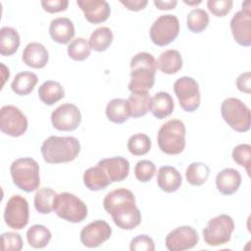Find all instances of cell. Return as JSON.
I'll return each instance as SVG.
<instances>
[{"label":"cell","instance_id":"1","mask_svg":"<svg viewBox=\"0 0 251 251\" xmlns=\"http://www.w3.org/2000/svg\"><path fill=\"white\" fill-rule=\"evenodd\" d=\"M103 207L121 229L130 230L141 223V212L135 205V197L126 188L121 187L109 192L103 200Z\"/></svg>","mask_w":251,"mask_h":251},{"label":"cell","instance_id":"2","mask_svg":"<svg viewBox=\"0 0 251 251\" xmlns=\"http://www.w3.org/2000/svg\"><path fill=\"white\" fill-rule=\"evenodd\" d=\"M130 81L128 90L132 92L148 91L155 82L157 61L147 52H139L130 60Z\"/></svg>","mask_w":251,"mask_h":251},{"label":"cell","instance_id":"3","mask_svg":"<svg viewBox=\"0 0 251 251\" xmlns=\"http://www.w3.org/2000/svg\"><path fill=\"white\" fill-rule=\"evenodd\" d=\"M40 151L46 163H68L74 161L78 156L80 143L74 136L51 135L44 140Z\"/></svg>","mask_w":251,"mask_h":251},{"label":"cell","instance_id":"4","mask_svg":"<svg viewBox=\"0 0 251 251\" xmlns=\"http://www.w3.org/2000/svg\"><path fill=\"white\" fill-rule=\"evenodd\" d=\"M14 184L23 191L32 192L39 187V165L32 158H20L10 167Z\"/></svg>","mask_w":251,"mask_h":251},{"label":"cell","instance_id":"5","mask_svg":"<svg viewBox=\"0 0 251 251\" xmlns=\"http://www.w3.org/2000/svg\"><path fill=\"white\" fill-rule=\"evenodd\" d=\"M185 125L179 120H170L160 127L157 141L161 151L168 155L180 154L185 148Z\"/></svg>","mask_w":251,"mask_h":251},{"label":"cell","instance_id":"6","mask_svg":"<svg viewBox=\"0 0 251 251\" xmlns=\"http://www.w3.org/2000/svg\"><path fill=\"white\" fill-rule=\"evenodd\" d=\"M53 211L61 219L70 223H80L87 216V207L82 200L70 192L56 194Z\"/></svg>","mask_w":251,"mask_h":251},{"label":"cell","instance_id":"7","mask_svg":"<svg viewBox=\"0 0 251 251\" xmlns=\"http://www.w3.org/2000/svg\"><path fill=\"white\" fill-rule=\"evenodd\" d=\"M224 121L235 131L246 132L251 126V113L249 108L239 99L226 98L221 106Z\"/></svg>","mask_w":251,"mask_h":251},{"label":"cell","instance_id":"8","mask_svg":"<svg viewBox=\"0 0 251 251\" xmlns=\"http://www.w3.org/2000/svg\"><path fill=\"white\" fill-rule=\"evenodd\" d=\"M234 230V223L230 216L222 214L211 219L203 229V237L206 244L220 246L227 243Z\"/></svg>","mask_w":251,"mask_h":251},{"label":"cell","instance_id":"9","mask_svg":"<svg viewBox=\"0 0 251 251\" xmlns=\"http://www.w3.org/2000/svg\"><path fill=\"white\" fill-rule=\"evenodd\" d=\"M179 33L178 19L171 14L160 16L151 25L149 34L151 41L157 46H165L173 42Z\"/></svg>","mask_w":251,"mask_h":251},{"label":"cell","instance_id":"10","mask_svg":"<svg viewBox=\"0 0 251 251\" xmlns=\"http://www.w3.org/2000/svg\"><path fill=\"white\" fill-rule=\"evenodd\" d=\"M174 91L179 105L185 112H194L200 105V90L196 80L190 76H181L174 83Z\"/></svg>","mask_w":251,"mask_h":251},{"label":"cell","instance_id":"11","mask_svg":"<svg viewBox=\"0 0 251 251\" xmlns=\"http://www.w3.org/2000/svg\"><path fill=\"white\" fill-rule=\"evenodd\" d=\"M0 129L7 135L21 136L27 129V119L18 107L5 105L0 110Z\"/></svg>","mask_w":251,"mask_h":251},{"label":"cell","instance_id":"12","mask_svg":"<svg viewBox=\"0 0 251 251\" xmlns=\"http://www.w3.org/2000/svg\"><path fill=\"white\" fill-rule=\"evenodd\" d=\"M251 1L242 3V9L230 20V29L234 40L241 46L251 45Z\"/></svg>","mask_w":251,"mask_h":251},{"label":"cell","instance_id":"13","mask_svg":"<svg viewBox=\"0 0 251 251\" xmlns=\"http://www.w3.org/2000/svg\"><path fill=\"white\" fill-rule=\"evenodd\" d=\"M29 218L28 203L21 195H13L7 202L4 211V221L6 225L13 229H22Z\"/></svg>","mask_w":251,"mask_h":251},{"label":"cell","instance_id":"14","mask_svg":"<svg viewBox=\"0 0 251 251\" xmlns=\"http://www.w3.org/2000/svg\"><path fill=\"white\" fill-rule=\"evenodd\" d=\"M81 114L78 108L72 103H65L56 108L51 114L52 126L62 131H73L78 127Z\"/></svg>","mask_w":251,"mask_h":251},{"label":"cell","instance_id":"15","mask_svg":"<svg viewBox=\"0 0 251 251\" xmlns=\"http://www.w3.org/2000/svg\"><path fill=\"white\" fill-rule=\"evenodd\" d=\"M198 240V233L193 227L182 226L169 232L165 243L167 249L170 251H183L196 246Z\"/></svg>","mask_w":251,"mask_h":251},{"label":"cell","instance_id":"16","mask_svg":"<svg viewBox=\"0 0 251 251\" xmlns=\"http://www.w3.org/2000/svg\"><path fill=\"white\" fill-rule=\"evenodd\" d=\"M112 235L109 224L102 220H96L85 226L80 231V242L88 248H95L107 241Z\"/></svg>","mask_w":251,"mask_h":251},{"label":"cell","instance_id":"17","mask_svg":"<svg viewBox=\"0 0 251 251\" xmlns=\"http://www.w3.org/2000/svg\"><path fill=\"white\" fill-rule=\"evenodd\" d=\"M76 4L83 12L86 21L94 25L105 22L111 13L110 5L105 0H77Z\"/></svg>","mask_w":251,"mask_h":251},{"label":"cell","instance_id":"18","mask_svg":"<svg viewBox=\"0 0 251 251\" xmlns=\"http://www.w3.org/2000/svg\"><path fill=\"white\" fill-rule=\"evenodd\" d=\"M97 165L103 169L111 182L123 181L129 173L128 161L121 156L102 159Z\"/></svg>","mask_w":251,"mask_h":251},{"label":"cell","instance_id":"19","mask_svg":"<svg viewBox=\"0 0 251 251\" xmlns=\"http://www.w3.org/2000/svg\"><path fill=\"white\" fill-rule=\"evenodd\" d=\"M241 184V176L235 169L226 168L221 171L216 176V186L223 195L235 193Z\"/></svg>","mask_w":251,"mask_h":251},{"label":"cell","instance_id":"20","mask_svg":"<svg viewBox=\"0 0 251 251\" xmlns=\"http://www.w3.org/2000/svg\"><path fill=\"white\" fill-rule=\"evenodd\" d=\"M22 58L26 66L33 69H41L46 66L49 54L44 45L38 42H31L25 47Z\"/></svg>","mask_w":251,"mask_h":251},{"label":"cell","instance_id":"21","mask_svg":"<svg viewBox=\"0 0 251 251\" xmlns=\"http://www.w3.org/2000/svg\"><path fill=\"white\" fill-rule=\"evenodd\" d=\"M75 26L73 22L66 17H60L52 20L49 26L51 38L60 44H67L75 35Z\"/></svg>","mask_w":251,"mask_h":251},{"label":"cell","instance_id":"22","mask_svg":"<svg viewBox=\"0 0 251 251\" xmlns=\"http://www.w3.org/2000/svg\"><path fill=\"white\" fill-rule=\"evenodd\" d=\"M182 182L179 172L171 166H162L157 173V184L165 192L176 191Z\"/></svg>","mask_w":251,"mask_h":251},{"label":"cell","instance_id":"23","mask_svg":"<svg viewBox=\"0 0 251 251\" xmlns=\"http://www.w3.org/2000/svg\"><path fill=\"white\" fill-rule=\"evenodd\" d=\"M174 107L175 103L173 97L168 92L160 91L151 97L149 111L155 118L162 120L173 113Z\"/></svg>","mask_w":251,"mask_h":251},{"label":"cell","instance_id":"24","mask_svg":"<svg viewBox=\"0 0 251 251\" xmlns=\"http://www.w3.org/2000/svg\"><path fill=\"white\" fill-rule=\"evenodd\" d=\"M151 97L148 91L132 92L126 100L129 116L132 118H140L150 110Z\"/></svg>","mask_w":251,"mask_h":251},{"label":"cell","instance_id":"25","mask_svg":"<svg viewBox=\"0 0 251 251\" xmlns=\"http://www.w3.org/2000/svg\"><path fill=\"white\" fill-rule=\"evenodd\" d=\"M84 185L91 191H99L108 187L112 182L106 173L98 165L87 169L83 174Z\"/></svg>","mask_w":251,"mask_h":251},{"label":"cell","instance_id":"26","mask_svg":"<svg viewBox=\"0 0 251 251\" xmlns=\"http://www.w3.org/2000/svg\"><path fill=\"white\" fill-rule=\"evenodd\" d=\"M159 70L167 75L177 73L182 67V58L180 53L175 49H169L161 53L157 61Z\"/></svg>","mask_w":251,"mask_h":251},{"label":"cell","instance_id":"27","mask_svg":"<svg viewBox=\"0 0 251 251\" xmlns=\"http://www.w3.org/2000/svg\"><path fill=\"white\" fill-rule=\"evenodd\" d=\"M20 35L11 26H3L0 29V54L2 56H12L20 46Z\"/></svg>","mask_w":251,"mask_h":251},{"label":"cell","instance_id":"28","mask_svg":"<svg viewBox=\"0 0 251 251\" xmlns=\"http://www.w3.org/2000/svg\"><path fill=\"white\" fill-rule=\"evenodd\" d=\"M39 99L46 105H53L65 97L63 86L55 80H47L38 88Z\"/></svg>","mask_w":251,"mask_h":251},{"label":"cell","instance_id":"29","mask_svg":"<svg viewBox=\"0 0 251 251\" xmlns=\"http://www.w3.org/2000/svg\"><path fill=\"white\" fill-rule=\"evenodd\" d=\"M37 81L38 78L35 74L31 72H21L16 75L11 84V88L20 96L28 95L34 89Z\"/></svg>","mask_w":251,"mask_h":251},{"label":"cell","instance_id":"30","mask_svg":"<svg viewBox=\"0 0 251 251\" xmlns=\"http://www.w3.org/2000/svg\"><path fill=\"white\" fill-rule=\"evenodd\" d=\"M106 116L112 123H125L130 117L126 100L122 98H115L110 100L106 107Z\"/></svg>","mask_w":251,"mask_h":251},{"label":"cell","instance_id":"31","mask_svg":"<svg viewBox=\"0 0 251 251\" xmlns=\"http://www.w3.org/2000/svg\"><path fill=\"white\" fill-rule=\"evenodd\" d=\"M28 244L33 248H43L51 239L50 230L43 225H33L26 231Z\"/></svg>","mask_w":251,"mask_h":251},{"label":"cell","instance_id":"32","mask_svg":"<svg viewBox=\"0 0 251 251\" xmlns=\"http://www.w3.org/2000/svg\"><path fill=\"white\" fill-rule=\"evenodd\" d=\"M113 38V32L109 27L100 26L90 34L88 42L91 49L96 52H103L111 45Z\"/></svg>","mask_w":251,"mask_h":251},{"label":"cell","instance_id":"33","mask_svg":"<svg viewBox=\"0 0 251 251\" xmlns=\"http://www.w3.org/2000/svg\"><path fill=\"white\" fill-rule=\"evenodd\" d=\"M210 176L209 167L201 162H193L191 163L185 173V176L187 181L194 186H199L205 183Z\"/></svg>","mask_w":251,"mask_h":251},{"label":"cell","instance_id":"34","mask_svg":"<svg viewBox=\"0 0 251 251\" xmlns=\"http://www.w3.org/2000/svg\"><path fill=\"white\" fill-rule=\"evenodd\" d=\"M56 192L50 187L38 189L34 195V207L40 214H49L53 211V200Z\"/></svg>","mask_w":251,"mask_h":251},{"label":"cell","instance_id":"35","mask_svg":"<svg viewBox=\"0 0 251 251\" xmlns=\"http://www.w3.org/2000/svg\"><path fill=\"white\" fill-rule=\"evenodd\" d=\"M186 25L191 32L200 33L209 25V15L203 9H193L187 15Z\"/></svg>","mask_w":251,"mask_h":251},{"label":"cell","instance_id":"36","mask_svg":"<svg viewBox=\"0 0 251 251\" xmlns=\"http://www.w3.org/2000/svg\"><path fill=\"white\" fill-rule=\"evenodd\" d=\"M151 148V140L145 133H135L131 135L127 141V149L134 156H142L149 152Z\"/></svg>","mask_w":251,"mask_h":251},{"label":"cell","instance_id":"37","mask_svg":"<svg viewBox=\"0 0 251 251\" xmlns=\"http://www.w3.org/2000/svg\"><path fill=\"white\" fill-rule=\"evenodd\" d=\"M89 42L83 37H77L68 45V55L75 61H83L90 55Z\"/></svg>","mask_w":251,"mask_h":251},{"label":"cell","instance_id":"38","mask_svg":"<svg viewBox=\"0 0 251 251\" xmlns=\"http://www.w3.org/2000/svg\"><path fill=\"white\" fill-rule=\"evenodd\" d=\"M156 173V166L152 161L141 160L134 167V176L137 180L147 182L152 179Z\"/></svg>","mask_w":251,"mask_h":251},{"label":"cell","instance_id":"39","mask_svg":"<svg viewBox=\"0 0 251 251\" xmlns=\"http://www.w3.org/2000/svg\"><path fill=\"white\" fill-rule=\"evenodd\" d=\"M250 157L251 146L249 144H239L232 150V159L239 166L246 169L247 173H250Z\"/></svg>","mask_w":251,"mask_h":251},{"label":"cell","instance_id":"40","mask_svg":"<svg viewBox=\"0 0 251 251\" xmlns=\"http://www.w3.org/2000/svg\"><path fill=\"white\" fill-rule=\"evenodd\" d=\"M2 249L4 251H20L23 248V239L19 233L4 232L1 234Z\"/></svg>","mask_w":251,"mask_h":251},{"label":"cell","instance_id":"41","mask_svg":"<svg viewBox=\"0 0 251 251\" xmlns=\"http://www.w3.org/2000/svg\"><path fill=\"white\" fill-rule=\"evenodd\" d=\"M233 2L231 0H209L207 2V7L209 11L216 17H224L227 15L231 8Z\"/></svg>","mask_w":251,"mask_h":251},{"label":"cell","instance_id":"42","mask_svg":"<svg viewBox=\"0 0 251 251\" xmlns=\"http://www.w3.org/2000/svg\"><path fill=\"white\" fill-rule=\"evenodd\" d=\"M129 249L131 251H154L155 243L150 236L140 234L131 239Z\"/></svg>","mask_w":251,"mask_h":251},{"label":"cell","instance_id":"43","mask_svg":"<svg viewBox=\"0 0 251 251\" xmlns=\"http://www.w3.org/2000/svg\"><path fill=\"white\" fill-rule=\"evenodd\" d=\"M42 8L48 13H59L67 10L69 6L68 0H43L41 1Z\"/></svg>","mask_w":251,"mask_h":251},{"label":"cell","instance_id":"44","mask_svg":"<svg viewBox=\"0 0 251 251\" xmlns=\"http://www.w3.org/2000/svg\"><path fill=\"white\" fill-rule=\"evenodd\" d=\"M236 87L239 91L249 94L251 92V74L250 72L242 73L236 79Z\"/></svg>","mask_w":251,"mask_h":251},{"label":"cell","instance_id":"45","mask_svg":"<svg viewBox=\"0 0 251 251\" xmlns=\"http://www.w3.org/2000/svg\"><path fill=\"white\" fill-rule=\"evenodd\" d=\"M120 2L130 11H140L148 4L147 0H121Z\"/></svg>","mask_w":251,"mask_h":251},{"label":"cell","instance_id":"46","mask_svg":"<svg viewBox=\"0 0 251 251\" xmlns=\"http://www.w3.org/2000/svg\"><path fill=\"white\" fill-rule=\"evenodd\" d=\"M177 2L176 0L174 1H159V0H155L154 1V5L159 9V10H171L174 9L176 6Z\"/></svg>","mask_w":251,"mask_h":251},{"label":"cell","instance_id":"47","mask_svg":"<svg viewBox=\"0 0 251 251\" xmlns=\"http://www.w3.org/2000/svg\"><path fill=\"white\" fill-rule=\"evenodd\" d=\"M184 3H186L188 5H193V4H199V3H201V1H197V2H187V1H184Z\"/></svg>","mask_w":251,"mask_h":251}]
</instances>
